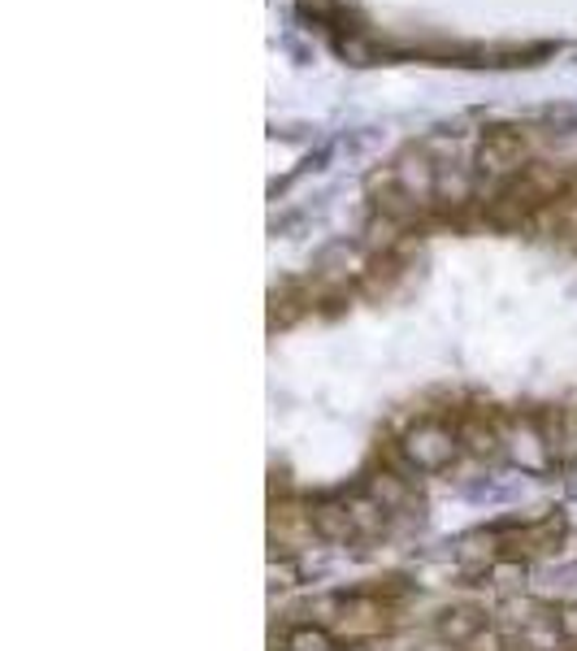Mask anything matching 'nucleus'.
I'll list each match as a JSON object with an SVG mask.
<instances>
[{
	"mask_svg": "<svg viewBox=\"0 0 577 651\" xmlns=\"http://www.w3.org/2000/svg\"><path fill=\"white\" fill-rule=\"evenodd\" d=\"M400 452H404L413 473H443L464 447L457 438V426H448L443 418H417L400 434Z\"/></svg>",
	"mask_w": 577,
	"mask_h": 651,
	"instance_id": "f257e3e1",
	"label": "nucleus"
},
{
	"mask_svg": "<svg viewBox=\"0 0 577 651\" xmlns=\"http://www.w3.org/2000/svg\"><path fill=\"white\" fill-rule=\"evenodd\" d=\"M530 161H534V139H530L521 126H491V130L477 139V152H473L477 174H491L495 183L521 174Z\"/></svg>",
	"mask_w": 577,
	"mask_h": 651,
	"instance_id": "f03ea898",
	"label": "nucleus"
},
{
	"mask_svg": "<svg viewBox=\"0 0 577 651\" xmlns=\"http://www.w3.org/2000/svg\"><path fill=\"white\" fill-rule=\"evenodd\" d=\"M499 431H504V456L526 469V473H547L556 465L547 438L539 431L534 413H499Z\"/></svg>",
	"mask_w": 577,
	"mask_h": 651,
	"instance_id": "7ed1b4c3",
	"label": "nucleus"
},
{
	"mask_svg": "<svg viewBox=\"0 0 577 651\" xmlns=\"http://www.w3.org/2000/svg\"><path fill=\"white\" fill-rule=\"evenodd\" d=\"M386 626H391V604L369 595V591H351V595H344L331 630L339 643H365V639H378Z\"/></svg>",
	"mask_w": 577,
	"mask_h": 651,
	"instance_id": "20e7f679",
	"label": "nucleus"
},
{
	"mask_svg": "<svg viewBox=\"0 0 577 651\" xmlns=\"http://www.w3.org/2000/svg\"><path fill=\"white\" fill-rule=\"evenodd\" d=\"M561 542H565V517H561V513H547V517H539V522H530V526H521V530L499 535L504 556H517V560H526V556H547V551H556Z\"/></svg>",
	"mask_w": 577,
	"mask_h": 651,
	"instance_id": "39448f33",
	"label": "nucleus"
},
{
	"mask_svg": "<svg viewBox=\"0 0 577 651\" xmlns=\"http://www.w3.org/2000/svg\"><path fill=\"white\" fill-rule=\"evenodd\" d=\"M457 438L473 460H499L504 456V431L499 413H464L457 418Z\"/></svg>",
	"mask_w": 577,
	"mask_h": 651,
	"instance_id": "423d86ee",
	"label": "nucleus"
},
{
	"mask_svg": "<svg viewBox=\"0 0 577 651\" xmlns=\"http://www.w3.org/2000/svg\"><path fill=\"white\" fill-rule=\"evenodd\" d=\"M482 630H491V621H486V608H477V604H452L435 617V635L452 648H469Z\"/></svg>",
	"mask_w": 577,
	"mask_h": 651,
	"instance_id": "0eeeda50",
	"label": "nucleus"
},
{
	"mask_svg": "<svg viewBox=\"0 0 577 651\" xmlns=\"http://www.w3.org/2000/svg\"><path fill=\"white\" fill-rule=\"evenodd\" d=\"M309 517H313V535L326 542H356L360 539V530H356V517H351V509H347V500H331V495H322V500H313L309 504Z\"/></svg>",
	"mask_w": 577,
	"mask_h": 651,
	"instance_id": "6e6552de",
	"label": "nucleus"
},
{
	"mask_svg": "<svg viewBox=\"0 0 577 651\" xmlns=\"http://www.w3.org/2000/svg\"><path fill=\"white\" fill-rule=\"evenodd\" d=\"M365 495L373 500V504H382L386 513H400V509H408L413 504V487H408V478L400 473V469H373L369 478H365Z\"/></svg>",
	"mask_w": 577,
	"mask_h": 651,
	"instance_id": "1a4fd4ad",
	"label": "nucleus"
},
{
	"mask_svg": "<svg viewBox=\"0 0 577 651\" xmlns=\"http://www.w3.org/2000/svg\"><path fill=\"white\" fill-rule=\"evenodd\" d=\"M309 309H313V296H304V292H274L269 296V330L296 326Z\"/></svg>",
	"mask_w": 577,
	"mask_h": 651,
	"instance_id": "9d476101",
	"label": "nucleus"
},
{
	"mask_svg": "<svg viewBox=\"0 0 577 651\" xmlns=\"http://www.w3.org/2000/svg\"><path fill=\"white\" fill-rule=\"evenodd\" d=\"M282 651H339V639H335V630H326L318 621H300L287 630Z\"/></svg>",
	"mask_w": 577,
	"mask_h": 651,
	"instance_id": "9b49d317",
	"label": "nucleus"
},
{
	"mask_svg": "<svg viewBox=\"0 0 577 651\" xmlns=\"http://www.w3.org/2000/svg\"><path fill=\"white\" fill-rule=\"evenodd\" d=\"M347 509H351V517H356L360 539H373V535L382 530V522H386V509H382V504H373L369 495H347Z\"/></svg>",
	"mask_w": 577,
	"mask_h": 651,
	"instance_id": "f8f14e48",
	"label": "nucleus"
},
{
	"mask_svg": "<svg viewBox=\"0 0 577 651\" xmlns=\"http://www.w3.org/2000/svg\"><path fill=\"white\" fill-rule=\"evenodd\" d=\"M556 630H561V643H577V599L556 608Z\"/></svg>",
	"mask_w": 577,
	"mask_h": 651,
	"instance_id": "ddd939ff",
	"label": "nucleus"
},
{
	"mask_svg": "<svg viewBox=\"0 0 577 651\" xmlns=\"http://www.w3.org/2000/svg\"><path fill=\"white\" fill-rule=\"evenodd\" d=\"M269 578H274V586H296L300 582V569L291 564V556H274L269 560Z\"/></svg>",
	"mask_w": 577,
	"mask_h": 651,
	"instance_id": "4468645a",
	"label": "nucleus"
},
{
	"mask_svg": "<svg viewBox=\"0 0 577 651\" xmlns=\"http://www.w3.org/2000/svg\"><path fill=\"white\" fill-rule=\"evenodd\" d=\"M469 651H504V643H499V635H495V630H482V635L469 643Z\"/></svg>",
	"mask_w": 577,
	"mask_h": 651,
	"instance_id": "2eb2a0df",
	"label": "nucleus"
}]
</instances>
